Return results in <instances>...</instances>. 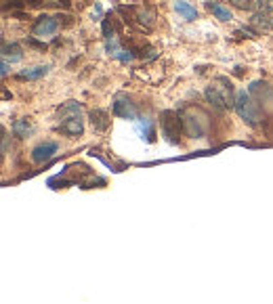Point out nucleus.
<instances>
[{"instance_id": "nucleus-1", "label": "nucleus", "mask_w": 273, "mask_h": 304, "mask_svg": "<svg viewBox=\"0 0 273 304\" xmlns=\"http://www.w3.org/2000/svg\"><path fill=\"white\" fill-rule=\"evenodd\" d=\"M236 111L248 126H258L263 120L261 107H258V103L252 99V94L246 92V91H240L236 94Z\"/></svg>"}, {"instance_id": "nucleus-2", "label": "nucleus", "mask_w": 273, "mask_h": 304, "mask_svg": "<svg viewBox=\"0 0 273 304\" xmlns=\"http://www.w3.org/2000/svg\"><path fill=\"white\" fill-rule=\"evenodd\" d=\"M160 126H162V137L166 138V143L179 145V137L183 128V120L179 113L173 109H164L160 113Z\"/></svg>"}, {"instance_id": "nucleus-3", "label": "nucleus", "mask_w": 273, "mask_h": 304, "mask_svg": "<svg viewBox=\"0 0 273 304\" xmlns=\"http://www.w3.org/2000/svg\"><path fill=\"white\" fill-rule=\"evenodd\" d=\"M181 120H183V130H185L187 137L192 138H200L206 135L208 130V120L204 113L200 111H193V109H187L181 113Z\"/></svg>"}, {"instance_id": "nucleus-4", "label": "nucleus", "mask_w": 273, "mask_h": 304, "mask_svg": "<svg viewBox=\"0 0 273 304\" xmlns=\"http://www.w3.org/2000/svg\"><path fill=\"white\" fill-rule=\"evenodd\" d=\"M57 130L63 132V135H69V137H78V135H82L84 126H82L80 113H76V116H63V118H61V124L57 126Z\"/></svg>"}, {"instance_id": "nucleus-5", "label": "nucleus", "mask_w": 273, "mask_h": 304, "mask_svg": "<svg viewBox=\"0 0 273 304\" xmlns=\"http://www.w3.org/2000/svg\"><path fill=\"white\" fill-rule=\"evenodd\" d=\"M55 31H57V19H55V17L42 15V17L36 19V23H34V34H36L38 38H48V36H53Z\"/></svg>"}, {"instance_id": "nucleus-6", "label": "nucleus", "mask_w": 273, "mask_h": 304, "mask_svg": "<svg viewBox=\"0 0 273 304\" xmlns=\"http://www.w3.org/2000/svg\"><path fill=\"white\" fill-rule=\"evenodd\" d=\"M57 149H59V145L53 143V141H47V143L38 145V147L32 151V162H36V164L47 162V160H50V157L57 153Z\"/></svg>"}, {"instance_id": "nucleus-7", "label": "nucleus", "mask_w": 273, "mask_h": 304, "mask_svg": "<svg viewBox=\"0 0 273 304\" xmlns=\"http://www.w3.org/2000/svg\"><path fill=\"white\" fill-rule=\"evenodd\" d=\"M113 113H116L118 118H124V120H135L137 118L135 105H132L128 99H124V97L116 99V103H113Z\"/></svg>"}, {"instance_id": "nucleus-8", "label": "nucleus", "mask_w": 273, "mask_h": 304, "mask_svg": "<svg viewBox=\"0 0 273 304\" xmlns=\"http://www.w3.org/2000/svg\"><path fill=\"white\" fill-rule=\"evenodd\" d=\"M88 118H91V124H93L95 130L105 132L107 128H110V113H107L105 109H93L91 113H88Z\"/></svg>"}, {"instance_id": "nucleus-9", "label": "nucleus", "mask_w": 273, "mask_h": 304, "mask_svg": "<svg viewBox=\"0 0 273 304\" xmlns=\"http://www.w3.org/2000/svg\"><path fill=\"white\" fill-rule=\"evenodd\" d=\"M204 94H206L208 103H212L217 109H225V107H227V101L223 97V92H221L217 86H208L206 91H204Z\"/></svg>"}, {"instance_id": "nucleus-10", "label": "nucleus", "mask_w": 273, "mask_h": 304, "mask_svg": "<svg viewBox=\"0 0 273 304\" xmlns=\"http://www.w3.org/2000/svg\"><path fill=\"white\" fill-rule=\"evenodd\" d=\"M48 74V65H38V67H30V69H21V72L17 74L19 80H38L42 78V76Z\"/></svg>"}, {"instance_id": "nucleus-11", "label": "nucleus", "mask_w": 273, "mask_h": 304, "mask_svg": "<svg viewBox=\"0 0 273 304\" xmlns=\"http://www.w3.org/2000/svg\"><path fill=\"white\" fill-rule=\"evenodd\" d=\"M32 132H34V128H32L28 118H21V120H17V122L13 124V135H15L17 138H28Z\"/></svg>"}, {"instance_id": "nucleus-12", "label": "nucleus", "mask_w": 273, "mask_h": 304, "mask_svg": "<svg viewBox=\"0 0 273 304\" xmlns=\"http://www.w3.org/2000/svg\"><path fill=\"white\" fill-rule=\"evenodd\" d=\"M21 48L17 46L15 42H11V44H2V59L6 61H11V63H17V61H21Z\"/></svg>"}, {"instance_id": "nucleus-13", "label": "nucleus", "mask_w": 273, "mask_h": 304, "mask_svg": "<svg viewBox=\"0 0 273 304\" xmlns=\"http://www.w3.org/2000/svg\"><path fill=\"white\" fill-rule=\"evenodd\" d=\"M175 11L179 13V15H183V19H187V21H195V19H198V11L189 2H183V0L175 2Z\"/></svg>"}, {"instance_id": "nucleus-14", "label": "nucleus", "mask_w": 273, "mask_h": 304, "mask_svg": "<svg viewBox=\"0 0 273 304\" xmlns=\"http://www.w3.org/2000/svg\"><path fill=\"white\" fill-rule=\"evenodd\" d=\"M137 130H139V135H141L143 141H147V143L156 141V132H154V126H151L149 120H139Z\"/></svg>"}, {"instance_id": "nucleus-15", "label": "nucleus", "mask_w": 273, "mask_h": 304, "mask_svg": "<svg viewBox=\"0 0 273 304\" xmlns=\"http://www.w3.org/2000/svg\"><path fill=\"white\" fill-rule=\"evenodd\" d=\"M206 9L214 13V17L221 19V21H231V11L229 9H225L223 4H219V2H206Z\"/></svg>"}, {"instance_id": "nucleus-16", "label": "nucleus", "mask_w": 273, "mask_h": 304, "mask_svg": "<svg viewBox=\"0 0 273 304\" xmlns=\"http://www.w3.org/2000/svg\"><path fill=\"white\" fill-rule=\"evenodd\" d=\"M132 17H135L141 25H145V28H151V25H154V11L132 9Z\"/></svg>"}, {"instance_id": "nucleus-17", "label": "nucleus", "mask_w": 273, "mask_h": 304, "mask_svg": "<svg viewBox=\"0 0 273 304\" xmlns=\"http://www.w3.org/2000/svg\"><path fill=\"white\" fill-rule=\"evenodd\" d=\"M250 94H257L258 99H269L271 97V91L265 82H252L250 86Z\"/></svg>"}, {"instance_id": "nucleus-18", "label": "nucleus", "mask_w": 273, "mask_h": 304, "mask_svg": "<svg viewBox=\"0 0 273 304\" xmlns=\"http://www.w3.org/2000/svg\"><path fill=\"white\" fill-rule=\"evenodd\" d=\"M229 4L236 6V9H240V11H250L257 2L255 0H229Z\"/></svg>"}, {"instance_id": "nucleus-19", "label": "nucleus", "mask_w": 273, "mask_h": 304, "mask_svg": "<svg viewBox=\"0 0 273 304\" xmlns=\"http://www.w3.org/2000/svg\"><path fill=\"white\" fill-rule=\"evenodd\" d=\"M257 6L263 15L265 13H273V0H257Z\"/></svg>"}, {"instance_id": "nucleus-20", "label": "nucleus", "mask_w": 273, "mask_h": 304, "mask_svg": "<svg viewBox=\"0 0 273 304\" xmlns=\"http://www.w3.org/2000/svg\"><path fill=\"white\" fill-rule=\"evenodd\" d=\"M112 34H113V25H112V17H105L103 19V36L110 40L112 38Z\"/></svg>"}, {"instance_id": "nucleus-21", "label": "nucleus", "mask_w": 273, "mask_h": 304, "mask_svg": "<svg viewBox=\"0 0 273 304\" xmlns=\"http://www.w3.org/2000/svg\"><path fill=\"white\" fill-rule=\"evenodd\" d=\"M25 42H28L32 48H36V50H47V44H44V42H36L34 38H28V40H25Z\"/></svg>"}, {"instance_id": "nucleus-22", "label": "nucleus", "mask_w": 273, "mask_h": 304, "mask_svg": "<svg viewBox=\"0 0 273 304\" xmlns=\"http://www.w3.org/2000/svg\"><path fill=\"white\" fill-rule=\"evenodd\" d=\"M6 74H9V61L2 59V78H6Z\"/></svg>"}, {"instance_id": "nucleus-23", "label": "nucleus", "mask_w": 273, "mask_h": 304, "mask_svg": "<svg viewBox=\"0 0 273 304\" xmlns=\"http://www.w3.org/2000/svg\"><path fill=\"white\" fill-rule=\"evenodd\" d=\"M25 2H28L30 6H40V4L44 2V0H25Z\"/></svg>"}]
</instances>
